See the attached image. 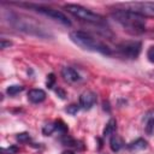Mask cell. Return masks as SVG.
I'll return each instance as SVG.
<instances>
[{
	"mask_svg": "<svg viewBox=\"0 0 154 154\" xmlns=\"http://www.w3.org/2000/svg\"><path fill=\"white\" fill-rule=\"evenodd\" d=\"M112 18L119 23L124 30H126L130 34H142L146 31V23L144 18L129 11V10H116L112 12Z\"/></svg>",
	"mask_w": 154,
	"mask_h": 154,
	"instance_id": "cell-1",
	"label": "cell"
},
{
	"mask_svg": "<svg viewBox=\"0 0 154 154\" xmlns=\"http://www.w3.org/2000/svg\"><path fill=\"white\" fill-rule=\"evenodd\" d=\"M70 38L76 46H78V47H81L85 51L99 52V53L105 54V55L111 54V49H109L108 46H106L105 43L100 42L99 40H96L95 37H93L91 35H89L84 31H81V30L71 31L70 32Z\"/></svg>",
	"mask_w": 154,
	"mask_h": 154,
	"instance_id": "cell-2",
	"label": "cell"
},
{
	"mask_svg": "<svg viewBox=\"0 0 154 154\" xmlns=\"http://www.w3.org/2000/svg\"><path fill=\"white\" fill-rule=\"evenodd\" d=\"M8 22L16 29H18L20 31H24L26 34L37 35V36H46L43 29H41L37 24H35L30 18H25V17H22V16H18L16 13L10 12Z\"/></svg>",
	"mask_w": 154,
	"mask_h": 154,
	"instance_id": "cell-3",
	"label": "cell"
},
{
	"mask_svg": "<svg viewBox=\"0 0 154 154\" xmlns=\"http://www.w3.org/2000/svg\"><path fill=\"white\" fill-rule=\"evenodd\" d=\"M65 8L67 10L69 13H71L73 17L88 22V23H101L102 22V17L93 11H90L87 7H83L81 5H76V4H67L65 5Z\"/></svg>",
	"mask_w": 154,
	"mask_h": 154,
	"instance_id": "cell-4",
	"label": "cell"
},
{
	"mask_svg": "<svg viewBox=\"0 0 154 154\" xmlns=\"http://www.w3.org/2000/svg\"><path fill=\"white\" fill-rule=\"evenodd\" d=\"M142 43L140 41H125L118 45L117 49L119 54L128 59H136L141 53Z\"/></svg>",
	"mask_w": 154,
	"mask_h": 154,
	"instance_id": "cell-5",
	"label": "cell"
},
{
	"mask_svg": "<svg viewBox=\"0 0 154 154\" xmlns=\"http://www.w3.org/2000/svg\"><path fill=\"white\" fill-rule=\"evenodd\" d=\"M35 8H36L37 12H40V13H42V14H45V16H47V17L57 20V22H59L60 24H63L65 26H70L71 25V20L67 18V16L65 13H63L61 11H59V10H55V8H52V7H42V6H36Z\"/></svg>",
	"mask_w": 154,
	"mask_h": 154,
	"instance_id": "cell-6",
	"label": "cell"
},
{
	"mask_svg": "<svg viewBox=\"0 0 154 154\" xmlns=\"http://www.w3.org/2000/svg\"><path fill=\"white\" fill-rule=\"evenodd\" d=\"M128 10L141 16V17H150L154 18V2H130L126 4Z\"/></svg>",
	"mask_w": 154,
	"mask_h": 154,
	"instance_id": "cell-7",
	"label": "cell"
},
{
	"mask_svg": "<svg viewBox=\"0 0 154 154\" xmlns=\"http://www.w3.org/2000/svg\"><path fill=\"white\" fill-rule=\"evenodd\" d=\"M96 102V94L91 90H85L79 96V107L83 109H90Z\"/></svg>",
	"mask_w": 154,
	"mask_h": 154,
	"instance_id": "cell-8",
	"label": "cell"
},
{
	"mask_svg": "<svg viewBox=\"0 0 154 154\" xmlns=\"http://www.w3.org/2000/svg\"><path fill=\"white\" fill-rule=\"evenodd\" d=\"M61 76L69 83H76L81 81V75L73 67H70V66H65L61 69Z\"/></svg>",
	"mask_w": 154,
	"mask_h": 154,
	"instance_id": "cell-9",
	"label": "cell"
},
{
	"mask_svg": "<svg viewBox=\"0 0 154 154\" xmlns=\"http://www.w3.org/2000/svg\"><path fill=\"white\" fill-rule=\"evenodd\" d=\"M28 100L32 103H41L46 100V91L43 89H31L28 93Z\"/></svg>",
	"mask_w": 154,
	"mask_h": 154,
	"instance_id": "cell-10",
	"label": "cell"
},
{
	"mask_svg": "<svg viewBox=\"0 0 154 154\" xmlns=\"http://www.w3.org/2000/svg\"><path fill=\"white\" fill-rule=\"evenodd\" d=\"M143 123H144V131L148 135H152L154 132V109H150L144 114Z\"/></svg>",
	"mask_w": 154,
	"mask_h": 154,
	"instance_id": "cell-11",
	"label": "cell"
},
{
	"mask_svg": "<svg viewBox=\"0 0 154 154\" xmlns=\"http://www.w3.org/2000/svg\"><path fill=\"white\" fill-rule=\"evenodd\" d=\"M123 147H124V142H123V140H122L120 136H118L117 134H113V135L109 136V148H111L112 152L117 153Z\"/></svg>",
	"mask_w": 154,
	"mask_h": 154,
	"instance_id": "cell-12",
	"label": "cell"
},
{
	"mask_svg": "<svg viewBox=\"0 0 154 154\" xmlns=\"http://www.w3.org/2000/svg\"><path fill=\"white\" fill-rule=\"evenodd\" d=\"M147 141L146 140H143V138H137V140H135V141H132V142H130L129 144H128V150H130V152H138V150H143V149H146L147 148Z\"/></svg>",
	"mask_w": 154,
	"mask_h": 154,
	"instance_id": "cell-13",
	"label": "cell"
},
{
	"mask_svg": "<svg viewBox=\"0 0 154 154\" xmlns=\"http://www.w3.org/2000/svg\"><path fill=\"white\" fill-rule=\"evenodd\" d=\"M116 130H117V123L114 119H111L106 124V128L103 130V136H111V135L116 134Z\"/></svg>",
	"mask_w": 154,
	"mask_h": 154,
	"instance_id": "cell-14",
	"label": "cell"
},
{
	"mask_svg": "<svg viewBox=\"0 0 154 154\" xmlns=\"http://www.w3.org/2000/svg\"><path fill=\"white\" fill-rule=\"evenodd\" d=\"M24 87L23 85H19V84H12V85H8L7 89H6V93L10 95V96H14L17 95L18 93L23 91Z\"/></svg>",
	"mask_w": 154,
	"mask_h": 154,
	"instance_id": "cell-15",
	"label": "cell"
},
{
	"mask_svg": "<svg viewBox=\"0 0 154 154\" xmlns=\"http://www.w3.org/2000/svg\"><path fill=\"white\" fill-rule=\"evenodd\" d=\"M54 131H57V125H55V123H48V124L43 125V128H42V134H43L45 136H51Z\"/></svg>",
	"mask_w": 154,
	"mask_h": 154,
	"instance_id": "cell-16",
	"label": "cell"
},
{
	"mask_svg": "<svg viewBox=\"0 0 154 154\" xmlns=\"http://www.w3.org/2000/svg\"><path fill=\"white\" fill-rule=\"evenodd\" d=\"M16 138H17V141H19L22 143H28L30 141V136L28 132H20L16 136Z\"/></svg>",
	"mask_w": 154,
	"mask_h": 154,
	"instance_id": "cell-17",
	"label": "cell"
},
{
	"mask_svg": "<svg viewBox=\"0 0 154 154\" xmlns=\"http://www.w3.org/2000/svg\"><path fill=\"white\" fill-rule=\"evenodd\" d=\"M18 152H19V148L17 146H10V147L2 149L4 154H17Z\"/></svg>",
	"mask_w": 154,
	"mask_h": 154,
	"instance_id": "cell-18",
	"label": "cell"
},
{
	"mask_svg": "<svg viewBox=\"0 0 154 154\" xmlns=\"http://www.w3.org/2000/svg\"><path fill=\"white\" fill-rule=\"evenodd\" d=\"M78 109H79V105L72 103V105H70V106L66 108V112H67L69 114H71V116H75V114L78 112Z\"/></svg>",
	"mask_w": 154,
	"mask_h": 154,
	"instance_id": "cell-19",
	"label": "cell"
},
{
	"mask_svg": "<svg viewBox=\"0 0 154 154\" xmlns=\"http://www.w3.org/2000/svg\"><path fill=\"white\" fill-rule=\"evenodd\" d=\"M147 58H148V60L150 63L154 64V46H150L148 48V51H147Z\"/></svg>",
	"mask_w": 154,
	"mask_h": 154,
	"instance_id": "cell-20",
	"label": "cell"
},
{
	"mask_svg": "<svg viewBox=\"0 0 154 154\" xmlns=\"http://www.w3.org/2000/svg\"><path fill=\"white\" fill-rule=\"evenodd\" d=\"M54 82H55V77H54V75L53 73H49L48 76H47V87L48 88H53V85H54Z\"/></svg>",
	"mask_w": 154,
	"mask_h": 154,
	"instance_id": "cell-21",
	"label": "cell"
},
{
	"mask_svg": "<svg viewBox=\"0 0 154 154\" xmlns=\"http://www.w3.org/2000/svg\"><path fill=\"white\" fill-rule=\"evenodd\" d=\"M10 46H12V42L11 41H6V40H1L0 41V47H1V49H5L6 47H10Z\"/></svg>",
	"mask_w": 154,
	"mask_h": 154,
	"instance_id": "cell-22",
	"label": "cell"
},
{
	"mask_svg": "<svg viewBox=\"0 0 154 154\" xmlns=\"http://www.w3.org/2000/svg\"><path fill=\"white\" fill-rule=\"evenodd\" d=\"M57 94H59V95H60V97H61V99H64V97H65V93H64V91H63V90H61V89H59V88H58V89H57Z\"/></svg>",
	"mask_w": 154,
	"mask_h": 154,
	"instance_id": "cell-23",
	"label": "cell"
},
{
	"mask_svg": "<svg viewBox=\"0 0 154 154\" xmlns=\"http://www.w3.org/2000/svg\"><path fill=\"white\" fill-rule=\"evenodd\" d=\"M61 154H75L72 150H65V152H63Z\"/></svg>",
	"mask_w": 154,
	"mask_h": 154,
	"instance_id": "cell-24",
	"label": "cell"
}]
</instances>
